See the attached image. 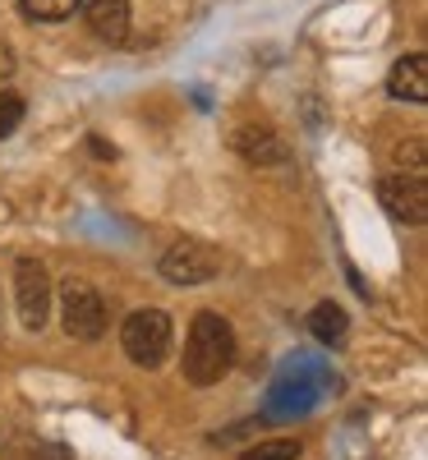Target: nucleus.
I'll use <instances>...</instances> for the list:
<instances>
[{
	"instance_id": "obj_1",
	"label": "nucleus",
	"mask_w": 428,
	"mask_h": 460,
	"mask_svg": "<svg viewBox=\"0 0 428 460\" xmlns=\"http://www.w3.org/2000/svg\"><path fill=\"white\" fill-rule=\"evenodd\" d=\"M236 364V332L221 314H199L189 323V341H184V377L193 387H212L221 382Z\"/></svg>"
},
{
	"instance_id": "obj_2",
	"label": "nucleus",
	"mask_w": 428,
	"mask_h": 460,
	"mask_svg": "<svg viewBox=\"0 0 428 460\" xmlns=\"http://www.w3.org/2000/svg\"><path fill=\"white\" fill-rule=\"evenodd\" d=\"M120 345L138 368H157L171 355V318L162 309H138L120 327Z\"/></svg>"
},
{
	"instance_id": "obj_3",
	"label": "nucleus",
	"mask_w": 428,
	"mask_h": 460,
	"mask_svg": "<svg viewBox=\"0 0 428 460\" xmlns=\"http://www.w3.org/2000/svg\"><path fill=\"white\" fill-rule=\"evenodd\" d=\"M60 323L74 341H102L106 332V299L97 295V286H88L84 277H69L60 286Z\"/></svg>"
},
{
	"instance_id": "obj_4",
	"label": "nucleus",
	"mask_w": 428,
	"mask_h": 460,
	"mask_svg": "<svg viewBox=\"0 0 428 460\" xmlns=\"http://www.w3.org/2000/svg\"><path fill=\"white\" fill-rule=\"evenodd\" d=\"M157 267H162V277L171 286H203V281H212L221 272V253L212 244H203V240H180V244H171L162 253Z\"/></svg>"
},
{
	"instance_id": "obj_5",
	"label": "nucleus",
	"mask_w": 428,
	"mask_h": 460,
	"mask_svg": "<svg viewBox=\"0 0 428 460\" xmlns=\"http://www.w3.org/2000/svg\"><path fill=\"white\" fill-rule=\"evenodd\" d=\"M14 304H19V323L28 332H42L47 314H51V281H47V267L23 258L14 267Z\"/></svg>"
},
{
	"instance_id": "obj_6",
	"label": "nucleus",
	"mask_w": 428,
	"mask_h": 460,
	"mask_svg": "<svg viewBox=\"0 0 428 460\" xmlns=\"http://www.w3.org/2000/svg\"><path fill=\"white\" fill-rule=\"evenodd\" d=\"M378 203L406 226H424L428 221V189L419 175H387L378 180Z\"/></svg>"
},
{
	"instance_id": "obj_7",
	"label": "nucleus",
	"mask_w": 428,
	"mask_h": 460,
	"mask_svg": "<svg viewBox=\"0 0 428 460\" xmlns=\"http://www.w3.org/2000/svg\"><path fill=\"white\" fill-rule=\"evenodd\" d=\"M230 147H236L245 162H254V166H281L286 162V138L272 134L258 120H249V125H240L236 134H230Z\"/></svg>"
},
{
	"instance_id": "obj_8",
	"label": "nucleus",
	"mask_w": 428,
	"mask_h": 460,
	"mask_svg": "<svg viewBox=\"0 0 428 460\" xmlns=\"http://www.w3.org/2000/svg\"><path fill=\"white\" fill-rule=\"evenodd\" d=\"M318 401V382L314 377H281L267 396V419H299Z\"/></svg>"
},
{
	"instance_id": "obj_9",
	"label": "nucleus",
	"mask_w": 428,
	"mask_h": 460,
	"mask_svg": "<svg viewBox=\"0 0 428 460\" xmlns=\"http://www.w3.org/2000/svg\"><path fill=\"white\" fill-rule=\"evenodd\" d=\"M84 19H88V28L102 37V42L120 47L129 37V0H88Z\"/></svg>"
},
{
	"instance_id": "obj_10",
	"label": "nucleus",
	"mask_w": 428,
	"mask_h": 460,
	"mask_svg": "<svg viewBox=\"0 0 428 460\" xmlns=\"http://www.w3.org/2000/svg\"><path fill=\"white\" fill-rule=\"evenodd\" d=\"M387 93L397 102H428V56H406L387 74Z\"/></svg>"
},
{
	"instance_id": "obj_11",
	"label": "nucleus",
	"mask_w": 428,
	"mask_h": 460,
	"mask_svg": "<svg viewBox=\"0 0 428 460\" xmlns=\"http://www.w3.org/2000/svg\"><path fill=\"white\" fill-rule=\"evenodd\" d=\"M345 327H350V318H345L341 304H318V309L308 314V332H314V341H323V345H336L345 336Z\"/></svg>"
},
{
	"instance_id": "obj_12",
	"label": "nucleus",
	"mask_w": 428,
	"mask_h": 460,
	"mask_svg": "<svg viewBox=\"0 0 428 460\" xmlns=\"http://www.w3.org/2000/svg\"><path fill=\"white\" fill-rule=\"evenodd\" d=\"M79 5H84V0H19V10H23L28 19H37V23H60V19H69Z\"/></svg>"
},
{
	"instance_id": "obj_13",
	"label": "nucleus",
	"mask_w": 428,
	"mask_h": 460,
	"mask_svg": "<svg viewBox=\"0 0 428 460\" xmlns=\"http://www.w3.org/2000/svg\"><path fill=\"white\" fill-rule=\"evenodd\" d=\"M23 120V97L10 93V88H0V138H10Z\"/></svg>"
},
{
	"instance_id": "obj_14",
	"label": "nucleus",
	"mask_w": 428,
	"mask_h": 460,
	"mask_svg": "<svg viewBox=\"0 0 428 460\" xmlns=\"http://www.w3.org/2000/svg\"><path fill=\"white\" fill-rule=\"evenodd\" d=\"M295 456H299V447L281 438V442H258V447H249L240 460H295Z\"/></svg>"
},
{
	"instance_id": "obj_15",
	"label": "nucleus",
	"mask_w": 428,
	"mask_h": 460,
	"mask_svg": "<svg viewBox=\"0 0 428 460\" xmlns=\"http://www.w3.org/2000/svg\"><path fill=\"white\" fill-rule=\"evenodd\" d=\"M10 74H14V51H10V42H5V37H0V84H5Z\"/></svg>"
},
{
	"instance_id": "obj_16",
	"label": "nucleus",
	"mask_w": 428,
	"mask_h": 460,
	"mask_svg": "<svg viewBox=\"0 0 428 460\" xmlns=\"http://www.w3.org/2000/svg\"><path fill=\"white\" fill-rule=\"evenodd\" d=\"M88 147L97 152V157H102V162H111V157H115V147H106L102 138H88Z\"/></svg>"
}]
</instances>
